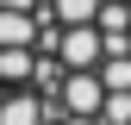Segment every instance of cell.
Here are the masks:
<instances>
[{
  "label": "cell",
  "instance_id": "1",
  "mask_svg": "<svg viewBox=\"0 0 131 125\" xmlns=\"http://www.w3.org/2000/svg\"><path fill=\"white\" fill-rule=\"evenodd\" d=\"M0 125H131V0H0Z\"/></svg>",
  "mask_w": 131,
  "mask_h": 125
}]
</instances>
